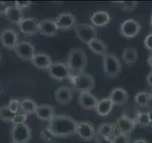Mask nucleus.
Returning a JSON list of instances; mask_svg holds the SVG:
<instances>
[{"instance_id": "f257e3e1", "label": "nucleus", "mask_w": 152, "mask_h": 143, "mask_svg": "<svg viewBox=\"0 0 152 143\" xmlns=\"http://www.w3.org/2000/svg\"><path fill=\"white\" fill-rule=\"evenodd\" d=\"M75 119L66 114H55L49 121L48 126L56 138H64L75 135Z\"/></svg>"}, {"instance_id": "f03ea898", "label": "nucleus", "mask_w": 152, "mask_h": 143, "mask_svg": "<svg viewBox=\"0 0 152 143\" xmlns=\"http://www.w3.org/2000/svg\"><path fill=\"white\" fill-rule=\"evenodd\" d=\"M66 64L72 75L85 73L88 64L87 54L82 48H72L68 54Z\"/></svg>"}, {"instance_id": "7ed1b4c3", "label": "nucleus", "mask_w": 152, "mask_h": 143, "mask_svg": "<svg viewBox=\"0 0 152 143\" xmlns=\"http://www.w3.org/2000/svg\"><path fill=\"white\" fill-rule=\"evenodd\" d=\"M69 80L70 83L73 86V89L79 93L91 92L95 87V80L93 75L88 73L71 75L69 77Z\"/></svg>"}, {"instance_id": "20e7f679", "label": "nucleus", "mask_w": 152, "mask_h": 143, "mask_svg": "<svg viewBox=\"0 0 152 143\" xmlns=\"http://www.w3.org/2000/svg\"><path fill=\"white\" fill-rule=\"evenodd\" d=\"M103 69L107 77L115 78L121 73L122 63L115 55L107 54L103 56Z\"/></svg>"}, {"instance_id": "39448f33", "label": "nucleus", "mask_w": 152, "mask_h": 143, "mask_svg": "<svg viewBox=\"0 0 152 143\" xmlns=\"http://www.w3.org/2000/svg\"><path fill=\"white\" fill-rule=\"evenodd\" d=\"M12 142L28 143L31 138V129L27 123L12 125L11 129Z\"/></svg>"}, {"instance_id": "423d86ee", "label": "nucleus", "mask_w": 152, "mask_h": 143, "mask_svg": "<svg viewBox=\"0 0 152 143\" xmlns=\"http://www.w3.org/2000/svg\"><path fill=\"white\" fill-rule=\"evenodd\" d=\"M74 31L78 39L87 45H88L93 38H97L96 28L90 24H77Z\"/></svg>"}, {"instance_id": "0eeeda50", "label": "nucleus", "mask_w": 152, "mask_h": 143, "mask_svg": "<svg viewBox=\"0 0 152 143\" xmlns=\"http://www.w3.org/2000/svg\"><path fill=\"white\" fill-rule=\"evenodd\" d=\"M75 135L85 141H91L94 139L96 131L91 122L89 121H76Z\"/></svg>"}, {"instance_id": "6e6552de", "label": "nucleus", "mask_w": 152, "mask_h": 143, "mask_svg": "<svg viewBox=\"0 0 152 143\" xmlns=\"http://www.w3.org/2000/svg\"><path fill=\"white\" fill-rule=\"evenodd\" d=\"M50 76L57 81H62L65 79H69L71 74L68 66L63 62H53L48 70Z\"/></svg>"}, {"instance_id": "1a4fd4ad", "label": "nucleus", "mask_w": 152, "mask_h": 143, "mask_svg": "<svg viewBox=\"0 0 152 143\" xmlns=\"http://www.w3.org/2000/svg\"><path fill=\"white\" fill-rule=\"evenodd\" d=\"M142 29L141 24L135 19H126L120 25V33L126 38H133L139 35Z\"/></svg>"}, {"instance_id": "9d476101", "label": "nucleus", "mask_w": 152, "mask_h": 143, "mask_svg": "<svg viewBox=\"0 0 152 143\" xmlns=\"http://www.w3.org/2000/svg\"><path fill=\"white\" fill-rule=\"evenodd\" d=\"M13 51L17 57L27 61H31L36 54L34 45L28 41H19Z\"/></svg>"}, {"instance_id": "9b49d317", "label": "nucleus", "mask_w": 152, "mask_h": 143, "mask_svg": "<svg viewBox=\"0 0 152 143\" xmlns=\"http://www.w3.org/2000/svg\"><path fill=\"white\" fill-rule=\"evenodd\" d=\"M0 42L6 49L14 50V48L16 47L19 42L17 32L10 28L3 29L0 32Z\"/></svg>"}, {"instance_id": "f8f14e48", "label": "nucleus", "mask_w": 152, "mask_h": 143, "mask_svg": "<svg viewBox=\"0 0 152 143\" xmlns=\"http://www.w3.org/2000/svg\"><path fill=\"white\" fill-rule=\"evenodd\" d=\"M57 27L62 31H69L77 26V19L70 13H62L54 19Z\"/></svg>"}, {"instance_id": "ddd939ff", "label": "nucleus", "mask_w": 152, "mask_h": 143, "mask_svg": "<svg viewBox=\"0 0 152 143\" xmlns=\"http://www.w3.org/2000/svg\"><path fill=\"white\" fill-rule=\"evenodd\" d=\"M115 125L118 133H127V135H130L137 127L134 119L130 118L126 114H122L120 116L117 117Z\"/></svg>"}, {"instance_id": "4468645a", "label": "nucleus", "mask_w": 152, "mask_h": 143, "mask_svg": "<svg viewBox=\"0 0 152 143\" xmlns=\"http://www.w3.org/2000/svg\"><path fill=\"white\" fill-rule=\"evenodd\" d=\"M59 29L54 19H43L38 24V32L47 37H53L57 35Z\"/></svg>"}, {"instance_id": "2eb2a0df", "label": "nucleus", "mask_w": 152, "mask_h": 143, "mask_svg": "<svg viewBox=\"0 0 152 143\" xmlns=\"http://www.w3.org/2000/svg\"><path fill=\"white\" fill-rule=\"evenodd\" d=\"M99 100L91 92H83L79 93L78 103L80 107L84 110H95Z\"/></svg>"}, {"instance_id": "dca6fc26", "label": "nucleus", "mask_w": 152, "mask_h": 143, "mask_svg": "<svg viewBox=\"0 0 152 143\" xmlns=\"http://www.w3.org/2000/svg\"><path fill=\"white\" fill-rule=\"evenodd\" d=\"M38 24L39 21L34 17L24 18L18 25L20 31L26 35H34L38 32Z\"/></svg>"}, {"instance_id": "f3484780", "label": "nucleus", "mask_w": 152, "mask_h": 143, "mask_svg": "<svg viewBox=\"0 0 152 143\" xmlns=\"http://www.w3.org/2000/svg\"><path fill=\"white\" fill-rule=\"evenodd\" d=\"M108 98L111 100L114 106H122L127 103L129 95L124 88H114L109 92Z\"/></svg>"}, {"instance_id": "a211bd4d", "label": "nucleus", "mask_w": 152, "mask_h": 143, "mask_svg": "<svg viewBox=\"0 0 152 143\" xmlns=\"http://www.w3.org/2000/svg\"><path fill=\"white\" fill-rule=\"evenodd\" d=\"M55 100L60 105H68L73 99V90L69 86H62L55 91Z\"/></svg>"}, {"instance_id": "6ab92c4d", "label": "nucleus", "mask_w": 152, "mask_h": 143, "mask_svg": "<svg viewBox=\"0 0 152 143\" xmlns=\"http://www.w3.org/2000/svg\"><path fill=\"white\" fill-rule=\"evenodd\" d=\"M31 62L35 68L44 71L49 70L52 64V60L50 58V56L45 54V52H37V54L33 55Z\"/></svg>"}, {"instance_id": "aec40b11", "label": "nucleus", "mask_w": 152, "mask_h": 143, "mask_svg": "<svg viewBox=\"0 0 152 143\" xmlns=\"http://www.w3.org/2000/svg\"><path fill=\"white\" fill-rule=\"evenodd\" d=\"M89 20L91 22V25L94 27H104L110 22L111 17L107 12L100 10V11H96L91 14Z\"/></svg>"}, {"instance_id": "412c9836", "label": "nucleus", "mask_w": 152, "mask_h": 143, "mask_svg": "<svg viewBox=\"0 0 152 143\" xmlns=\"http://www.w3.org/2000/svg\"><path fill=\"white\" fill-rule=\"evenodd\" d=\"M35 116L38 119L42 121H50L51 118H53L55 116L54 107L49 104H42L39 105L37 108V111L35 113Z\"/></svg>"}, {"instance_id": "4be33fe9", "label": "nucleus", "mask_w": 152, "mask_h": 143, "mask_svg": "<svg viewBox=\"0 0 152 143\" xmlns=\"http://www.w3.org/2000/svg\"><path fill=\"white\" fill-rule=\"evenodd\" d=\"M89 50L95 55L100 56H104L108 54V46L104 43L103 40L99 39V38H93V39L88 43Z\"/></svg>"}, {"instance_id": "5701e85b", "label": "nucleus", "mask_w": 152, "mask_h": 143, "mask_svg": "<svg viewBox=\"0 0 152 143\" xmlns=\"http://www.w3.org/2000/svg\"><path fill=\"white\" fill-rule=\"evenodd\" d=\"M5 16H6L9 22L14 24V25H19L20 22L24 19L23 11L15 6H10Z\"/></svg>"}, {"instance_id": "b1692460", "label": "nucleus", "mask_w": 152, "mask_h": 143, "mask_svg": "<svg viewBox=\"0 0 152 143\" xmlns=\"http://www.w3.org/2000/svg\"><path fill=\"white\" fill-rule=\"evenodd\" d=\"M113 107H114V104L112 103L111 100L108 97H106V98H102L99 100L97 106L95 108V111H96V113L99 116H107L111 113Z\"/></svg>"}, {"instance_id": "393cba45", "label": "nucleus", "mask_w": 152, "mask_h": 143, "mask_svg": "<svg viewBox=\"0 0 152 143\" xmlns=\"http://www.w3.org/2000/svg\"><path fill=\"white\" fill-rule=\"evenodd\" d=\"M116 125L111 122H104L101 123L98 126L96 130V135L104 136V137H109L112 138L114 136L116 135Z\"/></svg>"}, {"instance_id": "a878e982", "label": "nucleus", "mask_w": 152, "mask_h": 143, "mask_svg": "<svg viewBox=\"0 0 152 143\" xmlns=\"http://www.w3.org/2000/svg\"><path fill=\"white\" fill-rule=\"evenodd\" d=\"M138 60V52L135 48L126 47L124 49L122 52V61L126 65L132 66L134 65Z\"/></svg>"}, {"instance_id": "bb28decb", "label": "nucleus", "mask_w": 152, "mask_h": 143, "mask_svg": "<svg viewBox=\"0 0 152 143\" xmlns=\"http://www.w3.org/2000/svg\"><path fill=\"white\" fill-rule=\"evenodd\" d=\"M37 108V103L31 98H24L20 100V113L26 114V116L35 114Z\"/></svg>"}, {"instance_id": "cd10ccee", "label": "nucleus", "mask_w": 152, "mask_h": 143, "mask_svg": "<svg viewBox=\"0 0 152 143\" xmlns=\"http://www.w3.org/2000/svg\"><path fill=\"white\" fill-rule=\"evenodd\" d=\"M134 121L136 126L141 128H147L151 125L150 119L148 116V113L145 111H137L134 116Z\"/></svg>"}, {"instance_id": "c85d7f7f", "label": "nucleus", "mask_w": 152, "mask_h": 143, "mask_svg": "<svg viewBox=\"0 0 152 143\" xmlns=\"http://www.w3.org/2000/svg\"><path fill=\"white\" fill-rule=\"evenodd\" d=\"M134 100L140 107L146 108V107L149 106L150 101L152 99H151L150 93H147V92H145V91H142V92H138L135 94Z\"/></svg>"}, {"instance_id": "c756f323", "label": "nucleus", "mask_w": 152, "mask_h": 143, "mask_svg": "<svg viewBox=\"0 0 152 143\" xmlns=\"http://www.w3.org/2000/svg\"><path fill=\"white\" fill-rule=\"evenodd\" d=\"M15 114L11 112L7 106H1L0 107V120L4 122H12Z\"/></svg>"}, {"instance_id": "7c9ffc66", "label": "nucleus", "mask_w": 152, "mask_h": 143, "mask_svg": "<svg viewBox=\"0 0 152 143\" xmlns=\"http://www.w3.org/2000/svg\"><path fill=\"white\" fill-rule=\"evenodd\" d=\"M112 143H131L130 135L124 133H118L112 138Z\"/></svg>"}, {"instance_id": "2f4dec72", "label": "nucleus", "mask_w": 152, "mask_h": 143, "mask_svg": "<svg viewBox=\"0 0 152 143\" xmlns=\"http://www.w3.org/2000/svg\"><path fill=\"white\" fill-rule=\"evenodd\" d=\"M40 137L46 142H54L55 139H56V137L53 136V133H51V131L48 127L45 128V129H43V130L41 131Z\"/></svg>"}, {"instance_id": "473e14b6", "label": "nucleus", "mask_w": 152, "mask_h": 143, "mask_svg": "<svg viewBox=\"0 0 152 143\" xmlns=\"http://www.w3.org/2000/svg\"><path fill=\"white\" fill-rule=\"evenodd\" d=\"M7 107L11 110V112H12L15 114L20 113V100L16 99V98H12L9 101Z\"/></svg>"}, {"instance_id": "72a5a7b5", "label": "nucleus", "mask_w": 152, "mask_h": 143, "mask_svg": "<svg viewBox=\"0 0 152 143\" xmlns=\"http://www.w3.org/2000/svg\"><path fill=\"white\" fill-rule=\"evenodd\" d=\"M121 4L122 9L126 12H132L136 9L138 6V2L136 1H122L119 2Z\"/></svg>"}, {"instance_id": "f704fd0d", "label": "nucleus", "mask_w": 152, "mask_h": 143, "mask_svg": "<svg viewBox=\"0 0 152 143\" xmlns=\"http://www.w3.org/2000/svg\"><path fill=\"white\" fill-rule=\"evenodd\" d=\"M27 117H28V116H26V114H24L22 113H18V114H15V116H14L13 119L12 120V123L13 124V125H17V124H24V123H26V121H27Z\"/></svg>"}, {"instance_id": "c9c22d12", "label": "nucleus", "mask_w": 152, "mask_h": 143, "mask_svg": "<svg viewBox=\"0 0 152 143\" xmlns=\"http://www.w3.org/2000/svg\"><path fill=\"white\" fill-rule=\"evenodd\" d=\"M144 45L145 47V49L152 54V32L146 35L144 41Z\"/></svg>"}, {"instance_id": "e433bc0d", "label": "nucleus", "mask_w": 152, "mask_h": 143, "mask_svg": "<svg viewBox=\"0 0 152 143\" xmlns=\"http://www.w3.org/2000/svg\"><path fill=\"white\" fill-rule=\"evenodd\" d=\"M94 143H112V139L109 137H104V136H101L98 135H95L94 137Z\"/></svg>"}, {"instance_id": "4c0bfd02", "label": "nucleus", "mask_w": 152, "mask_h": 143, "mask_svg": "<svg viewBox=\"0 0 152 143\" xmlns=\"http://www.w3.org/2000/svg\"><path fill=\"white\" fill-rule=\"evenodd\" d=\"M31 4H32L31 1H15V2H14V6L19 8V9L23 11L24 9L30 7Z\"/></svg>"}, {"instance_id": "58836bf2", "label": "nucleus", "mask_w": 152, "mask_h": 143, "mask_svg": "<svg viewBox=\"0 0 152 143\" xmlns=\"http://www.w3.org/2000/svg\"><path fill=\"white\" fill-rule=\"evenodd\" d=\"M9 5L6 2L0 1V15H5L9 9Z\"/></svg>"}, {"instance_id": "ea45409f", "label": "nucleus", "mask_w": 152, "mask_h": 143, "mask_svg": "<svg viewBox=\"0 0 152 143\" xmlns=\"http://www.w3.org/2000/svg\"><path fill=\"white\" fill-rule=\"evenodd\" d=\"M131 143H149V142L147 139H145V138L140 137V138H136V139H134Z\"/></svg>"}, {"instance_id": "a19ab883", "label": "nucleus", "mask_w": 152, "mask_h": 143, "mask_svg": "<svg viewBox=\"0 0 152 143\" xmlns=\"http://www.w3.org/2000/svg\"><path fill=\"white\" fill-rule=\"evenodd\" d=\"M146 82L152 88V71L148 74V75L146 76Z\"/></svg>"}, {"instance_id": "79ce46f5", "label": "nucleus", "mask_w": 152, "mask_h": 143, "mask_svg": "<svg viewBox=\"0 0 152 143\" xmlns=\"http://www.w3.org/2000/svg\"><path fill=\"white\" fill-rule=\"evenodd\" d=\"M147 113H148V116H149V119H150V122L152 124V107L149 108V110L147 111Z\"/></svg>"}, {"instance_id": "37998d69", "label": "nucleus", "mask_w": 152, "mask_h": 143, "mask_svg": "<svg viewBox=\"0 0 152 143\" xmlns=\"http://www.w3.org/2000/svg\"><path fill=\"white\" fill-rule=\"evenodd\" d=\"M147 63H148V65L152 68V54L149 55L148 58H147Z\"/></svg>"}, {"instance_id": "c03bdc74", "label": "nucleus", "mask_w": 152, "mask_h": 143, "mask_svg": "<svg viewBox=\"0 0 152 143\" xmlns=\"http://www.w3.org/2000/svg\"><path fill=\"white\" fill-rule=\"evenodd\" d=\"M150 27L152 29V14H151V16H150Z\"/></svg>"}, {"instance_id": "a18cd8bd", "label": "nucleus", "mask_w": 152, "mask_h": 143, "mask_svg": "<svg viewBox=\"0 0 152 143\" xmlns=\"http://www.w3.org/2000/svg\"><path fill=\"white\" fill-rule=\"evenodd\" d=\"M150 95H151V99H152V88H151V93H150Z\"/></svg>"}, {"instance_id": "49530a36", "label": "nucleus", "mask_w": 152, "mask_h": 143, "mask_svg": "<svg viewBox=\"0 0 152 143\" xmlns=\"http://www.w3.org/2000/svg\"><path fill=\"white\" fill-rule=\"evenodd\" d=\"M12 143H15V142H12Z\"/></svg>"}, {"instance_id": "de8ad7c7", "label": "nucleus", "mask_w": 152, "mask_h": 143, "mask_svg": "<svg viewBox=\"0 0 152 143\" xmlns=\"http://www.w3.org/2000/svg\"><path fill=\"white\" fill-rule=\"evenodd\" d=\"M0 58H1V56H0Z\"/></svg>"}]
</instances>
